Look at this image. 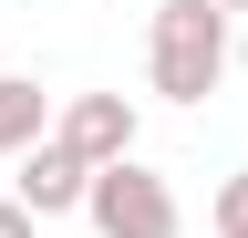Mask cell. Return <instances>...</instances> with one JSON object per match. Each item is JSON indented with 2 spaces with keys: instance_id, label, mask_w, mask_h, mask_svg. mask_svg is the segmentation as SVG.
<instances>
[{
  "instance_id": "1",
  "label": "cell",
  "mask_w": 248,
  "mask_h": 238,
  "mask_svg": "<svg viewBox=\"0 0 248 238\" xmlns=\"http://www.w3.org/2000/svg\"><path fill=\"white\" fill-rule=\"evenodd\" d=\"M145 73H155L166 104H207L217 83H228V11H217V0H155Z\"/></svg>"
},
{
  "instance_id": "2",
  "label": "cell",
  "mask_w": 248,
  "mask_h": 238,
  "mask_svg": "<svg viewBox=\"0 0 248 238\" xmlns=\"http://www.w3.org/2000/svg\"><path fill=\"white\" fill-rule=\"evenodd\" d=\"M83 218H93V238H176V228H186V207H176V187H166L145 156H124V166L93 176Z\"/></svg>"
},
{
  "instance_id": "3",
  "label": "cell",
  "mask_w": 248,
  "mask_h": 238,
  "mask_svg": "<svg viewBox=\"0 0 248 238\" xmlns=\"http://www.w3.org/2000/svg\"><path fill=\"white\" fill-rule=\"evenodd\" d=\"M52 145H73V156L104 176V166H124V156H135V104H124V94H62Z\"/></svg>"
},
{
  "instance_id": "4",
  "label": "cell",
  "mask_w": 248,
  "mask_h": 238,
  "mask_svg": "<svg viewBox=\"0 0 248 238\" xmlns=\"http://www.w3.org/2000/svg\"><path fill=\"white\" fill-rule=\"evenodd\" d=\"M11 197H21V207H31L42 228H52V218H83V197H93V166L73 156V145H52V135H42V145L21 156V176H11Z\"/></svg>"
},
{
  "instance_id": "5",
  "label": "cell",
  "mask_w": 248,
  "mask_h": 238,
  "mask_svg": "<svg viewBox=\"0 0 248 238\" xmlns=\"http://www.w3.org/2000/svg\"><path fill=\"white\" fill-rule=\"evenodd\" d=\"M52 135V94H42V83H31V73H0V156H31V145H42Z\"/></svg>"
},
{
  "instance_id": "6",
  "label": "cell",
  "mask_w": 248,
  "mask_h": 238,
  "mask_svg": "<svg viewBox=\"0 0 248 238\" xmlns=\"http://www.w3.org/2000/svg\"><path fill=\"white\" fill-rule=\"evenodd\" d=\"M207 218H217V238H248V166L217 187V207H207Z\"/></svg>"
},
{
  "instance_id": "7",
  "label": "cell",
  "mask_w": 248,
  "mask_h": 238,
  "mask_svg": "<svg viewBox=\"0 0 248 238\" xmlns=\"http://www.w3.org/2000/svg\"><path fill=\"white\" fill-rule=\"evenodd\" d=\"M0 238H42V218H31L21 197H0Z\"/></svg>"
},
{
  "instance_id": "8",
  "label": "cell",
  "mask_w": 248,
  "mask_h": 238,
  "mask_svg": "<svg viewBox=\"0 0 248 238\" xmlns=\"http://www.w3.org/2000/svg\"><path fill=\"white\" fill-rule=\"evenodd\" d=\"M217 11H228V21H238V11H248V0H217Z\"/></svg>"
}]
</instances>
